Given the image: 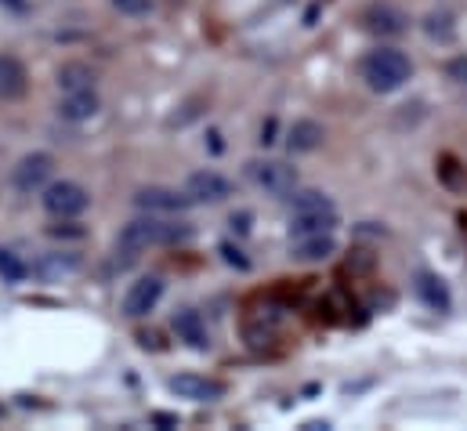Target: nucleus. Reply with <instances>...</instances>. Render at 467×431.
<instances>
[{
	"mask_svg": "<svg viewBox=\"0 0 467 431\" xmlns=\"http://www.w3.org/2000/svg\"><path fill=\"white\" fill-rule=\"evenodd\" d=\"M99 112V95L95 88H84V91H66V99L58 102V116L69 120V123H84Z\"/></svg>",
	"mask_w": 467,
	"mask_h": 431,
	"instance_id": "nucleus-15",
	"label": "nucleus"
},
{
	"mask_svg": "<svg viewBox=\"0 0 467 431\" xmlns=\"http://www.w3.org/2000/svg\"><path fill=\"white\" fill-rule=\"evenodd\" d=\"M272 134H275V120H268V123L261 127V142H265V145H272V142H275Z\"/></svg>",
	"mask_w": 467,
	"mask_h": 431,
	"instance_id": "nucleus-28",
	"label": "nucleus"
},
{
	"mask_svg": "<svg viewBox=\"0 0 467 431\" xmlns=\"http://www.w3.org/2000/svg\"><path fill=\"white\" fill-rule=\"evenodd\" d=\"M51 236H77V239H80V236H84V228H58V225H55V228H51Z\"/></svg>",
	"mask_w": 467,
	"mask_h": 431,
	"instance_id": "nucleus-30",
	"label": "nucleus"
},
{
	"mask_svg": "<svg viewBox=\"0 0 467 431\" xmlns=\"http://www.w3.org/2000/svg\"><path fill=\"white\" fill-rule=\"evenodd\" d=\"M290 207H294V215H337V204L319 189H301V193L294 189Z\"/></svg>",
	"mask_w": 467,
	"mask_h": 431,
	"instance_id": "nucleus-17",
	"label": "nucleus"
},
{
	"mask_svg": "<svg viewBox=\"0 0 467 431\" xmlns=\"http://www.w3.org/2000/svg\"><path fill=\"white\" fill-rule=\"evenodd\" d=\"M134 204L145 211V215H174V211H185L192 200L178 189H163V185H149V189H138L134 193Z\"/></svg>",
	"mask_w": 467,
	"mask_h": 431,
	"instance_id": "nucleus-8",
	"label": "nucleus"
},
{
	"mask_svg": "<svg viewBox=\"0 0 467 431\" xmlns=\"http://www.w3.org/2000/svg\"><path fill=\"white\" fill-rule=\"evenodd\" d=\"M40 200L51 217H80L91 207V193L80 182H51V185H44Z\"/></svg>",
	"mask_w": 467,
	"mask_h": 431,
	"instance_id": "nucleus-4",
	"label": "nucleus"
},
{
	"mask_svg": "<svg viewBox=\"0 0 467 431\" xmlns=\"http://www.w3.org/2000/svg\"><path fill=\"white\" fill-rule=\"evenodd\" d=\"M185 196L192 204H222L233 196V182L218 171H192L185 178Z\"/></svg>",
	"mask_w": 467,
	"mask_h": 431,
	"instance_id": "nucleus-6",
	"label": "nucleus"
},
{
	"mask_svg": "<svg viewBox=\"0 0 467 431\" xmlns=\"http://www.w3.org/2000/svg\"><path fill=\"white\" fill-rule=\"evenodd\" d=\"M246 178H250V185H257L261 193H268L275 200H283L297 189V167L286 160H250Z\"/></svg>",
	"mask_w": 467,
	"mask_h": 431,
	"instance_id": "nucleus-3",
	"label": "nucleus"
},
{
	"mask_svg": "<svg viewBox=\"0 0 467 431\" xmlns=\"http://www.w3.org/2000/svg\"><path fill=\"white\" fill-rule=\"evenodd\" d=\"M160 298H163V279L160 276H141L123 294V316L127 320H141L160 305Z\"/></svg>",
	"mask_w": 467,
	"mask_h": 431,
	"instance_id": "nucleus-7",
	"label": "nucleus"
},
{
	"mask_svg": "<svg viewBox=\"0 0 467 431\" xmlns=\"http://www.w3.org/2000/svg\"><path fill=\"white\" fill-rule=\"evenodd\" d=\"M222 258H225V265H233V268H239V272H246V268H250V258H246L235 243H222Z\"/></svg>",
	"mask_w": 467,
	"mask_h": 431,
	"instance_id": "nucleus-25",
	"label": "nucleus"
},
{
	"mask_svg": "<svg viewBox=\"0 0 467 431\" xmlns=\"http://www.w3.org/2000/svg\"><path fill=\"white\" fill-rule=\"evenodd\" d=\"M323 142H327V127L319 120H312V116L294 120L290 131H286V149L290 152H316Z\"/></svg>",
	"mask_w": 467,
	"mask_h": 431,
	"instance_id": "nucleus-12",
	"label": "nucleus"
},
{
	"mask_svg": "<svg viewBox=\"0 0 467 431\" xmlns=\"http://www.w3.org/2000/svg\"><path fill=\"white\" fill-rule=\"evenodd\" d=\"M446 77L457 84V88H467V55H457L446 62Z\"/></svg>",
	"mask_w": 467,
	"mask_h": 431,
	"instance_id": "nucleus-24",
	"label": "nucleus"
},
{
	"mask_svg": "<svg viewBox=\"0 0 467 431\" xmlns=\"http://www.w3.org/2000/svg\"><path fill=\"white\" fill-rule=\"evenodd\" d=\"M358 77H362V84H366L369 91L391 95V91L406 88V80L413 77V62H410V55L399 51V47H377V51H369V55L358 62Z\"/></svg>",
	"mask_w": 467,
	"mask_h": 431,
	"instance_id": "nucleus-1",
	"label": "nucleus"
},
{
	"mask_svg": "<svg viewBox=\"0 0 467 431\" xmlns=\"http://www.w3.org/2000/svg\"><path fill=\"white\" fill-rule=\"evenodd\" d=\"M330 254H337V239H334V232H319V236H297V239H290V258L301 261V265L327 261Z\"/></svg>",
	"mask_w": 467,
	"mask_h": 431,
	"instance_id": "nucleus-10",
	"label": "nucleus"
},
{
	"mask_svg": "<svg viewBox=\"0 0 467 431\" xmlns=\"http://www.w3.org/2000/svg\"><path fill=\"white\" fill-rule=\"evenodd\" d=\"M58 88L62 91H84V88H95V69L84 66V62H66L58 69Z\"/></svg>",
	"mask_w": 467,
	"mask_h": 431,
	"instance_id": "nucleus-20",
	"label": "nucleus"
},
{
	"mask_svg": "<svg viewBox=\"0 0 467 431\" xmlns=\"http://www.w3.org/2000/svg\"><path fill=\"white\" fill-rule=\"evenodd\" d=\"M51 174H55V160L47 152H26L11 171V185L18 193H36L51 182Z\"/></svg>",
	"mask_w": 467,
	"mask_h": 431,
	"instance_id": "nucleus-5",
	"label": "nucleus"
},
{
	"mask_svg": "<svg viewBox=\"0 0 467 431\" xmlns=\"http://www.w3.org/2000/svg\"><path fill=\"white\" fill-rule=\"evenodd\" d=\"M174 333H178V341H185L189 348H196V352H207L211 348V333H207V323H203V316L196 312V309H182L178 316H174Z\"/></svg>",
	"mask_w": 467,
	"mask_h": 431,
	"instance_id": "nucleus-14",
	"label": "nucleus"
},
{
	"mask_svg": "<svg viewBox=\"0 0 467 431\" xmlns=\"http://www.w3.org/2000/svg\"><path fill=\"white\" fill-rule=\"evenodd\" d=\"M80 268V258L77 254H44L36 265H33V272L40 276V279H62V276H73Z\"/></svg>",
	"mask_w": 467,
	"mask_h": 431,
	"instance_id": "nucleus-18",
	"label": "nucleus"
},
{
	"mask_svg": "<svg viewBox=\"0 0 467 431\" xmlns=\"http://www.w3.org/2000/svg\"><path fill=\"white\" fill-rule=\"evenodd\" d=\"M171 392L182 399H192V403H211V399H222L225 388L200 373H178V377H171Z\"/></svg>",
	"mask_w": 467,
	"mask_h": 431,
	"instance_id": "nucleus-11",
	"label": "nucleus"
},
{
	"mask_svg": "<svg viewBox=\"0 0 467 431\" xmlns=\"http://www.w3.org/2000/svg\"><path fill=\"white\" fill-rule=\"evenodd\" d=\"M250 221H254V215H250V211H239V215L229 217L233 232H239V236H246V232H250Z\"/></svg>",
	"mask_w": 467,
	"mask_h": 431,
	"instance_id": "nucleus-27",
	"label": "nucleus"
},
{
	"mask_svg": "<svg viewBox=\"0 0 467 431\" xmlns=\"http://www.w3.org/2000/svg\"><path fill=\"white\" fill-rule=\"evenodd\" d=\"M439 178L450 185V189H464L467 185V174L461 171V163L453 156H442V167H439Z\"/></svg>",
	"mask_w": 467,
	"mask_h": 431,
	"instance_id": "nucleus-23",
	"label": "nucleus"
},
{
	"mask_svg": "<svg viewBox=\"0 0 467 431\" xmlns=\"http://www.w3.org/2000/svg\"><path fill=\"white\" fill-rule=\"evenodd\" d=\"M417 298L431 309V312H450V305H453V298H450V287L439 279V276H431V272H420L417 276Z\"/></svg>",
	"mask_w": 467,
	"mask_h": 431,
	"instance_id": "nucleus-16",
	"label": "nucleus"
},
{
	"mask_svg": "<svg viewBox=\"0 0 467 431\" xmlns=\"http://www.w3.org/2000/svg\"><path fill=\"white\" fill-rule=\"evenodd\" d=\"M113 7L123 15H149L152 11V0H113Z\"/></svg>",
	"mask_w": 467,
	"mask_h": 431,
	"instance_id": "nucleus-26",
	"label": "nucleus"
},
{
	"mask_svg": "<svg viewBox=\"0 0 467 431\" xmlns=\"http://www.w3.org/2000/svg\"><path fill=\"white\" fill-rule=\"evenodd\" d=\"M26 276H29V265H26L15 250H4V247H0V279H4V283H22Z\"/></svg>",
	"mask_w": 467,
	"mask_h": 431,
	"instance_id": "nucleus-22",
	"label": "nucleus"
},
{
	"mask_svg": "<svg viewBox=\"0 0 467 431\" xmlns=\"http://www.w3.org/2000/svg\"><path fill=\"white\" fill-rule=\"evenodd\" d=\"M152 421H156L160 428H178V417H171V414H156Z\"/></svg>",
	"mask_w": 467,
	"mask_h": 431,
	"instance_id": "nucleus-29",
	"label": "nucleus"
},
{
	"mask_svg": "<svg viewBox=\"0 0 467 431\" xmlns=\"http://www.w3.org/2000/svg\"><path fill=\"white\" fill-rule=\"evenodd\" d=\"M362 26H366L369 33H377V37H399V33L410 29V18H406L395 4H369V7L362 11Z\"/></svg>",
	"mask_w": 467,
	"mask_h": 431,
	"instance_id": "nucleus-9",
	"label": "nucleus"
},
{
	"mask_svg": "<svg viewBox=\"0 0 467 431\" xmlns=\"http://www.w3.org/2000/svg\"><path fill=\"white\" fill-rule=\"evenodd\" d=\"M192 236L189 225H178V221H160V217L145 215V217H134L119 228V239L117 247L127 250V254H138L145 247H160V243H185Z\"/></svg>",
	"mask_w": 467,
	"mask_h": 431,
	"instance_id": "nucleus-2",
	"label": "nucleus"
},
{
	"mask_svg": "<svg viewBox=\"0 0 467 431\" xmlns=\"http://www.w3.org/2000/svg\"><path fill=\"white\" fill-rule=\"evenodd\" d=\"M424 33L431 37V40H439V44H450L453 37H457V22H453V11H428L424 15Z\"/></svg>",
	"mask_w": 467,
	"mask_h": 431,
	"instance_id": "nucleus-21",
	"label": "nucleus"
},
{
	"mask_svg": "<svg viewBox=\"0 0 467 431\" xmlns=\"http://www.w3.org/2000/svg\"><path fill=\"white\" fill-rule=\"evenodd\" d=\"M29 91V73L15 55H0V102H18Z\"/></svg>",
	"mask_w": 467,
	"mask_h": 431,
	"instance_id": "nucleus-13",
	"label": "nucleus"
},
{
	"mask_svg": "<svg viewBox=\"0 0 467 431\" xmlns=\"http://www.w3.org/2000/svg\"><path fill=\"white\" fill-rule=\"evenodd\" d=\"M337 215H290V239L297 236H319V232H334Z\"/></svg>",
	"mask_w": 467,
	"mask_h": 431,
	"instance_id": "nucleus-19",
	"label": "nucleus"
},
{
	"mask_svg": "<svg viewBox=\"0 0 467 431\" xmlns=\"http://www.w3.org/2000/svg\"><path fill=\"white\" fill-rule=\"evenodd\" d=\"M0 4H11V7H18V4H26V0H0Z\"/></svg>",
	"mask_w": 467,
	"mask_h": 431,
	"instance_id": "nucleus-31",
	"label": "nucleus"
}]
</instances>
